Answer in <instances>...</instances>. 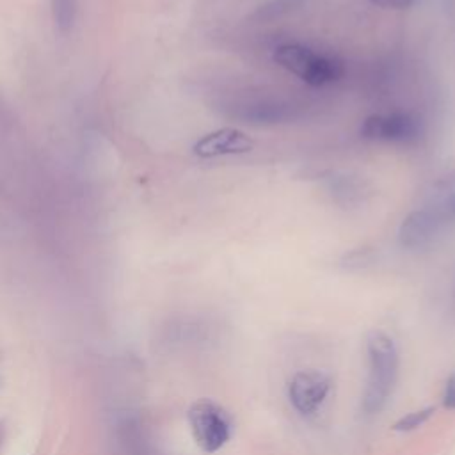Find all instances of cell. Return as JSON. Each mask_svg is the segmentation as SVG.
<instances>
[{
	"label": "cell",
	"mask_w": 455,
	"mask_h": 455,
	"mask_svg": "<svg viewBox=\"0 0 455 455\" xmlns=\"http://www.w3.org/2000/svg\"><path fill=\"white\" fill-rule=\"evenodd\" d=\"M272 57L283 69L313 87L329 85L343 75V62L336 55L318 52L304 43H283Z\"/></svg>",
	"instance_id": "cell-2"
},
{
	"label": "cell",
	"mask_w": 455,
	"mask_h": 455,
	"mask_svg": "<svg viewBox=\"0 0 455 455\" xmlns=\"http://www.w3.org/2000/svg\"><path fill=\"white\" fill-rule=\"evenodd\" d=\"M359 133L363 139L371 142H387V144H412L419 140L423 133L421 121L403 110H393V112H380L368 116Z\"/></svg>",
	"instance_id": "cell-4"
},
{
	"label": "cell",
	"mask_w": 455,
	"mask_h": 455,
	"mask_svg": "<svg viewBox=\"0 0 455 455\" xmlns=\"http://www.w3.org/2000/svg\"><path fill=\"white\" fill-rule=\"evenodd\" d=\"M117 455H149L151 443L142 419L135 414H123L114 423L112 432Z\"/></svg>",
	"instance_id": "cell-8"
},
{
	"label": "cell",
	"mask_w": 455,
	"mask_h": 455,
	"mask_svg": "<svg viewBox=\"0 0 455 455\" xmlns=\"http://www.w3.org/2000/svg\"><path fill=\"white\" fill-rule=\"evenodd\" d=\"M76 2L78 0H52V14H53L55 27L64 36L69 34L75 25Z\"/></svg>",
	"instance_id": "cell-9"
},
{
	"label": "cell",
	"mask_w": 455,
	"mask_h": 455,
	"mask_svg": "<svg viewBox=\"0 0 455 455\" xmlns=\"http://www.w3.org/2000/svg\"><path fill=\"white\" fill-rule=\"evenodd\" d=\"M373 5L384 7V9H407L411 7L416 0H370Z\"/></svg>",
	"instance_id": "cell-12"
},
{
	"label": "cell",
	"mask_w": 455,
	"mask_h": 455,
	"mask_svg": "<svg viewBox=\"0 0 455 455\" xmlns=\"http://www.w3.org/2000/svg\"><path fill=\"white\" fill-rule=\"evenodd\" d=\"M331 379L318 370L297 371L288 384V398L293 409L302 416L316 414L331 393Z\"/></svg>",
	"instance_id": "cell-6"
},
{
	"label": "cell",
	"mask_w": 455,
	"mask_h": 455,
	"mask_svg": "<svg viewBox=\"0 0 455 455\" xmlns=\"http://www.w3.org/2000/svg\"><path fill=\"white\" fill-rule=\"evenodd\" d=\"M187 416L194 441L204 453L219 451L233 435V419L229 412L212 400L192 403Z\"/></svg>",
	"instance_id": "cell-3"
},
{
	"label": "cell",
	"mask_w": 455,
	"mask_h": 455,
	"mask_svg": "<svg viewBox=\"0 0 455 455\" xmlns=\"http://www.w3.org/2000/svg\"><path fill=\"white\" fill-rule=\"evenodd\" d=\"M368 352V380L363 395V409L366 414L380 412L396 384L398 350L393 338L382 331L370 332L366 339Z\"/></svg>",
	"instance_id": "cell-1"
},
{
	"label": "cell",
	"mask_w": 455,
	"mask_h": 455,
	"mask_svg": "<svg viewBox=\"0 0 455 455\" xmlns=\"http://www.w3.org/2000/svg\"><path fill=\"white\" fill-rule=\"evenodd\" d=\"M4 439H5V428H4V423H0V450H2Z\"/></svg>",
	"instance_id": "cell-13"
},
{
	"label": "cell",
	"mask_w": 455,
	"mask_h": 455,
	"mask_svg": "<svg viewBox=\"0 0 455 455\" xmlns=\"http://www.w3.org/2000/svg\"><path fill=\"white\" fill-rule=\"evenodd\" d=\"M432 407H427V409H419V411H414V412H409L405 416H402L396 423H395V430H400V432H409V430H414L418 427H421L430 416H432Z\"/></svg>",
	"instance_id": "cell-10"
},
{
	"label": "cell",
	"mask_w": 455,
	"mask_h": 455,
	"mask_svg": "<svg viewBox=\"0 0 455 455\" xmlns=\"http://www.w3.org/2000/svg\"><path fill=\"white\" fill-rule=\"evenodd\" d=\"M443 403L444 407L455 411V371L446 379L444 391H443Z\"/></svg>",
	"instance_id": "cell-11"
},
{
	"label": "cell",
	"mask_w": 455,
	"mask_h": 455,
	"mask_svg": "<svg viewBox=\"0 0 455 455\" xmlns=\"http://www.w3.org/2000/svg\"><path fill=\"white\" fill-rule=\"evenodd\" d=\"M254 149V140L238 128H219L201 139L192 146V153L199 158H219L231 155H243Z\"/></svg>",
	"instance_id": "cell-7"
},
{
	"label": "cell",
	"mask_w": 455,
	"mask_h": 455,
	"mask_svg": "<svg viewBox=\"0 0 455 455\" xmlns=\"http://www.w3.org/2000/svg\"><path fill=\"white\" fill-rule=\"evenodd\" d=\"M448 226L441 212L432 206H421L411 212L398 228V240L403 249L421 251L435 243L443 229Z\"/></svg>",
	"instance_id": "cell-5"
}]
</instances>
